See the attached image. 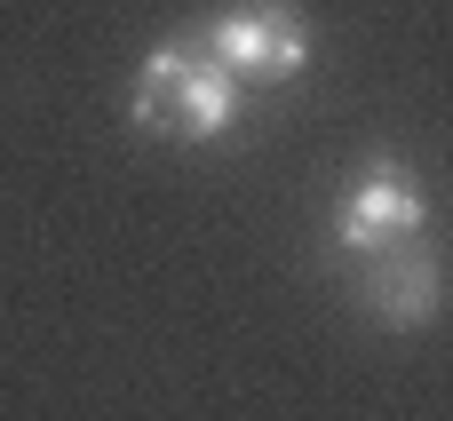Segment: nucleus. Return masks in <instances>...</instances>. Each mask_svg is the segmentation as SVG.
<instances>
[{
	"instance_id": "1",
	"label": "nucleus",
	"mask_w": 453,
	"mask_h": 421,
	"mask_svg": "<svg viewBox=\"0 0 453 421\" xmlns=\"http://www.w3.org/2000/svg\"><path fill=\"white\" fill-rule=\"evenodd\" d=\"M239 111V80L207 64V48L191 40H159L135 72V96H127V119L143 135H175V143H215Z\"/></svg>"
},
{
	"instance_id": "2",
	"label": "nucleus",
	"mask_w": 453,
	"mask_h": 421,
	"mask_svg": "<svg viewBox=\"0 0 453 421\" xmlns=\"http://www.w3.org/2000/svg\"><path fill=\"white\" fill-rule=\"evenodd\" d=\"M199 48H207V64L231 72L239 88H287V80L311 64V24H303L287 0H247V8H223Z\"/></svg>"
},
{
	"instance_id": "3",
	"label": "nucleus",
	"mask_w": 453,
	"mask_h": 421,
	"mask_svg": "<svg viewBox=\"0 0 453 421\" xmlns=\"http://www.w3.org/2000/svg\"><path fill=\"white\" fill-rule=\"evenodd\" d=\"M422 223H430V199H422L414 167L406 159H366L350 175L342 207H334V247L358 263V255H382V247L422 239Z\"/></svg>"
},
{
	"instance_id": "4",
	"label": "nucleus",
	"mask_w": 453,
	"mask_h": 421,
	"mask_svg": "<svg viewBox=\"0 0 453 421\" xmlns=\"http://www.w3.org/2000/svg\"><path fill=\"white\" fill-rule=\"evenodd\" d=\"M350 287H358V302H366V318H374V326L414 334V326H430V318H438L446 271H438V255H422V239H406V247L358 255V263H350Z\"/></svg>"
}]
</instances>
